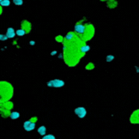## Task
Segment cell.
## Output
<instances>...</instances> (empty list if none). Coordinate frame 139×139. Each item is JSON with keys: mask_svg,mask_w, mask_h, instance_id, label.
<instances>
[{"mask_svg": "<svg viewBox=\"0 0 139 139\" xmlns=\"http://www.w3.org/2000/svg\"><path fill=\"white\" fill-rule=\"evenodd\" d=\"M65 85V82L60 79H54L47 82V86L50 88H61Z\"/></svg>", "mask_w": 139, "mask_h": 139, "instance_id": "cell-1", "label": "cell"}, {"mask_svg": "<svg viewBox=\"0 0 139 139\" xmlns=\"http://www.w3.org/2000/svg\"><path fill=\"white\" fill-rule=\"evenodd\" d=\"M36 124L34 122H32L31 120H27V121L24 122L23 124V128L25 129V131H31L35 128Z\"/></svg>", "mask_w": 139, "mask_h": 139, "instance_id": "cell-2", "label": "cell"}, {"mask_svg": "<svg viewBox=\"0 0 139 139\" xmlns=\"http://www.w3.org/2000/svg\"><path fill=\"white\" fill-rule=\"evenodd\" d=\"M75 113L78 116L79 118H81V119H83V118L86 116L87 111H86V109H85L84 107H82V106H80V107H77V108H76V109H75Z\"/></svg>", "mask_w": 139, "mask_h": 139, "instance_id": "cell-3", "label": "cell"}, {"mask_svg": "<svg viewBox=\"0 0 139 139\" xmlns=\"http://www.w3.org/2000/svg\"><path fill=\"white\" fill-rule=\"evenodd\" d=\"M85 29H86V27H85L84 25H82V24H76V25L75 26V31H76V33H79V34L84 33Z\"/></svg>", "mask_w": 139, "mask_h": 139, "instance_id": "cell-4", "label": "cell"}, {"mask_svg": "<svg viewBox=\"0 0 139 139\" xmlns=\"http://www.w3.org/2000/svg\"><path fill=\"white\" fill-rule=\"evenodd\" d=\"M16 35V31L12 28V27H9L8 29H7V33H6V36L7 38H14Z\"/></svg>", "mask_w": 139, "mask_h": 139, "instance_id": "cell-5", "label": "cell"}, {"mask_svg": "<svg viewBox=\"0 0 139 139\" xmlns=\"http://www.w3.org/2000/svg\"><path fill=\"white\" fill-rule=\"evenodd\" d=\"M46 132V128L45 126H40V127L38 129V133L41 136H45Z\"/></svg>", "mask_w": 139, "mask_h": 139, "instance_id": "cell-6", "label": "cell"}, {"mask_svg": "<svg viewBox=\"0 0 139 139\" xmlns=\"http://www.w3.org/2000/svg\"><path fill=\"white\" fill-rule=\"evenodd\" d=\"M10 117L11 119H18L20 117V113L18 112H12L10 114Z\"/></svg>", "mask_w": 139, "mask_h": 139, "instance_id": "cell-7", "label": "cell"}, {"mask_svg": "<svg viewBox=\"0 0 139 139\" xmlns=\"http://www.w3.org/2000/svg\"><path fill=\"white\" fill-rule=\"evenodd\" d=\"M80 50H81V52H82V53H87L88 51H89V50H90V46H88V45H84V46H81Z\"/></svg>", "mask_w": 139, "mask_h": 139, "instance_id": "cell-8", "label": "cell"}, {"mask_svg": "<svg viewBox=\"0 0 139 139\" xmlns=\"http://www.w3.org/2000/svg\"><path fill=\"white\" fill-rule=\"evenodd\" d=\"M16 33L18 36H23L26 33V31L24 29H18L17 31L16 32Z\"/></svg>", "mask_w": 139, "mask_h": 139, "instance_id": "cell-9", "label": "cell"}, {"mask_svg": "<svg viewBox=\"0 0 139 139\" xmlns=\"http://www.w3.org/2000/svg\"><path fill=\"white\" fill-rule=\"evenodd\" d=\"M0 4L2 6H9L10 4V0H2V2L0 3Z\"/></svg>", "mask_w": 139, "mask_h": 139, "instance_id": "cell-10", "label": "cell"}, {"mask_svg": "<svg viewBox=\"0 0 139 139\" xmlns=\"http://www.w3.org/2000/svg\"><path fill=\"white\" fill-rule=\"evenodd\" d=\"M42 139H56V137L53 135H52V134H49V135L44 136V137H42Z\"/></svg>", "mask_w": 139, "mask_h": 139, "instance_id": "cell-11", "label": "cell"}, {"mask_svg": "<svg viewBox=\"0 0 139 139\" xmlns=\"http://www.w3.org/2000/svg\"><path fill=\"white\" fill-rule=\"evenodd\" d=\"M13 3L16 5H22L23 4V1L22 0H13Z\"/></svg>", "mask_w": 139, "mask_h": 139, "instance_id": "cell-12", "label": "cell"}, {"mask_svg": "<svg viewBox=\"0 0 139 139\" xmlns=\"http://www.w3.org/2000/svg\"><path fill=\"white\" fill-rule=\"evenodd\" d=\"M114 59V56L113 55H108L107 57H106V62H111Z\"/></svg>", "mask_w": 139, "mask_h": 139, "instance_id": "cell-13", "label": "cell"}, {"mask_svg": "<svg viewBox=\"0 0 139 139\" xmlns=\"http://www.w3.org/2000/svg\"><path fill=\"white\" fill-rule=\"evenodd\" d=\"M73 38V33H68L66 35V37H65V39L66 40H71V39Z\"/></svg>", "mask_w": 139, "mask_h": 139, "instance_id": "cell-14", "label": "cell"}, {"mask_svg": "<svg viewBox=\"0 0 139 139\" xmlns=\"http://www.w3.org/2000/svg\"><path fill=\"white\" fill-rule=\"evenodd\" d=\"M8 39L7 38V36L6 35H4V34H0V40H6Z\"/></svg>", "mask_w": 139, "mask_h": 139, "instance_id": "cell-15", "label": "cell"}, {"mask_svg": "<svg viewBox=\"0 0 139 139\" xmlns=\"http://www.w3.org/2000/svg\"><path fill=\"white\" fill-rule=\"evenodd\" d=\"M1 2H2V0H0V3H1Z\"/></svg>", "mask_w": 139, "mask_h": 139, "instance_id": "cell-16", "label": "cell"}]
</instances>
